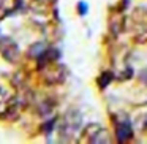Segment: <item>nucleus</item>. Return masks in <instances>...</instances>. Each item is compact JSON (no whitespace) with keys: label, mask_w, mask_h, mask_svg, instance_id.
Returning <instances> with one entry per match:
<instances>
[{"label":"nucleus","mask_w":147,"mask_h":144,"mask_svg":"<svg viewBox=\"0 0 147 144\" xmlns=\"http://www.w3.org/2000/svg\"><path fill=\"white\" fill-rule=\"evenodd\" d=\"M141 81H144V82L147 84V68L142 71V73H141Z\"/></svg>","instance_id":"f8f14e48"},{"label":"nucleus","mask_w":147,"mask_h":144,"mask_svg":"<svg viewBox=\"0 0 147 144\" xmlns=\"http://www.w3.org/2000/svg\"><path fill=\"white\" fill-rule=\"evenodd\" d=\"M84 136H86L87 143H95V144H106L112 141L111 136H109V131L96 124L89 125L84 131Z\"/></svg>","instance_id":"39448f33"},{"label":"nucleus","mask_w":147,"mask_h":144,"mask_svg":"<svg viewBox=\"0 0 147 144\" xmlns=\"http://www.w3.org/2000/svg\"><path fill=\"white\" fill-rule=\"evenodd\" d=\"M41 74L46 82L54 86V84H60L65 81V78H67V68L63 65L57 64V60H54V62H49V64L43 65Z\"/></svg>","instance_id":"7ed1b4c3"},{"label":"nucleus","mask_w":147,"mask_h":144,"mask_svg":"<svg viewBox=\"0 0 147 144\" xmlns=\"http://www.w3.org/2000/svg\"><path fill=\"white\" fill-rule=\"evenodd\" d=\"M19 114V101L5 87H0V119H14Z\"/></svg>","instance_id":"f03ea898"},{"label":"nucleus","mask_w":147,"mask_h":144,"mask_svg":"<svg viewBox=\"0 0 147 144\" xmlns=\"http://www.w3.org/2000/svg\"><path fill=\"white\" fill-rule=\"evenodd\" d=\"M131 136H133V128H131V124L128 120L119 122L115 125V138H117L119 143H125Z\"/></svg>","instance_id":"0eeeda50"},{"label":"nucleus","mask_w":147,"mask_h":144,"mask_svg":"<svg viewBox=\"0 0 147 144\" xmlns=\"http://www.w3.org/2000/svg\"><path fill=\"white\" fill-rule=\"evenodd\" d=\"M130 30L134 35H146L147 33V8L146 7H138L131 11L130 19Z\"/></svg>","instance_id":"20e7f679"},{"label":"nucleus","mask_w":147,"mask_h":144,"mask_svg":"<svg viewBox=\"0 0 147 144\" xmlns=\"http://www.w3.org/2000/svg\"><path fill=\"white\" fill-rule=\"evenodd\" d=\"M78 8H79V14H86L87 13V3L86 2H79V3H78Z\"/></svg>","instance_id":"9b49d317"},{"label":"nucleus","mask_w":147,"mask_h":144,"mask_svg":"<svg viewBox=\"0 0 147 144\" xmlns=\"http://www.w3.org/2000/svg\"><path fill=\"white\" fill-rule=\"evenodd\" d=\"M81 127H82V116L76 109H71L63 116V120L60 124V138L63 141H74L81 133Z\"/></svg>","instance_id":"f257e3e1"},{"label":"nucleus","mask_w":147,"mask_h":144,"mask_svg":"<svg viewBox=\"0 0 147 144\" xmlns=\"http://www.w3.org/2000/svg\"><path fill=\"white\" fill-rule=\"evenodd\" d=\"M123 26H125V18L122 16V14H112V16L109 18V29H111V32L114 33V35L122 33Z\"/></svg>","instance_id":"6e6552de"},{"label":"nucleus","mask_w":147,"mask_h":144,"mask_svg":"<svg viewBox=\"0 0 147 144\" xmlns=\"http://www.w3.org/2000/svg\"><path fill=\"white\" fill-rule=\"evenodd\" d=\"M111 79H112V73H111V71H106V73H103V74H101V78L98 79L100 87H101V89H105L106 86H109Z\"/></svg>","instance_id":"1a4fd4ad"},{"label":"nucleus","mask_w":147,"mask_h":144,"mask_svg":"<svg viewBox=\"0 0 147 144\" xmlns=\"http://www.w3.org/2000/svg\"><path fill=\"white\" fill-rule=\"evenodd\" d=\"M0 54L5 60L11 62V64H16L19 60V46L16 41H13L8 37L0 38Z\"/></svg>","instance_id":"423d86ee"},{"label":"nucleus","mask_w":147,"mask_h":144,"mask_svg":"<svg viewBox=\"0 0 147 144\" xmlns=\"http://www.w3.org/2000/svg\"><path fill=\"white\" fill-rule=\"evenodd\" d=\"M43 51H45V45H43V43H36L35 46H33L32 49H30V54L32 55H35V57H40V55L43 54Z\"/></svg>","instance_id":"9d476101"}]
</instances>
